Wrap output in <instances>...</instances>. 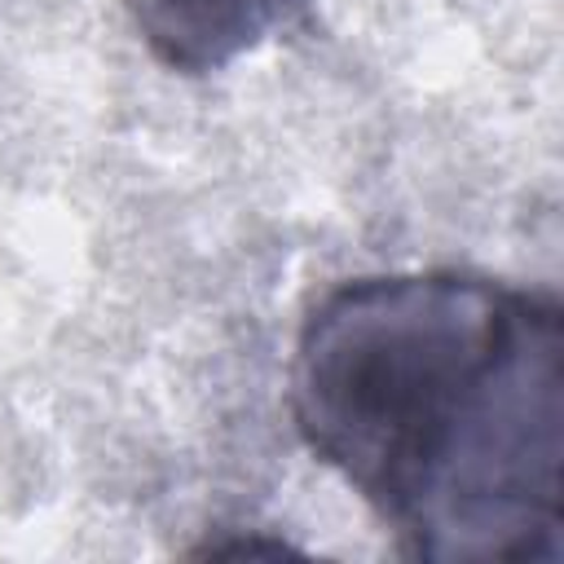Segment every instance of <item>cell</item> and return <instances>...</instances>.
Returning a JSON list of instances; mask_svg holds the SVG:
<instances>
[{
  "label": "cell",
  "mask_w": 564,
  "mask_h": 564,
  "mask_svg": "<svg viewBox=\"0 0 564 564\" xmlns=\"http://www.w3.org/2000/svg\"><path fill=\"white\" fill-rule=\"evenodd\" d=\"M291 419L423 564H555L564 308L463 269L330 286L291 352Z\"/></svg>",
  "instance_id": "6da1fadb"
},
{
  "label": "cell",
  "mask_w": 564,
  "mask_h": 564,
  "mask_svg": "<svg viewBox=\"0 0 564 564\" xmlns=\"http://www.w3.org/2000/svg\"><path fill=\"white\" fill-rule=\"evenodd\" d=\"M137 40L176 75H212L282 31L304 0H123Z\"/></svg>",
  "instance_id": "7a4b0ae2"
}]
</instances>
